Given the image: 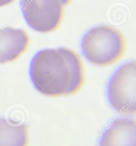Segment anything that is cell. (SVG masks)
Instances as JSON below:
<instances>
[{
  "label": "cell",
  "mask_w": 136,
  "mask_h": 146,
  "mask_svg": "<svg viewBox=\"0 0 136 146\" xmlns=\"http://www.w3.org/2000/svg\"><path fill=\"white\" fill-rule=\"evenodd\" d=\"M29 74L37 90L51 97L74 95L85 81L80 56L66 47L38 52L31 60Z\"/></svg>",
  "instance_id": "6da1fadb"
},
{
  "label": "cell",
  "mask_w": 136,
  "mask_h": 146,
  "mask_svg": "<svg viewBox=\"0 0 136 146\" xmlns=\"http://www.w3.org/2000/svg\"><path fill=\"white\" fill-rule=\"evenodd\" d=\"M82 50L95 66H107L119 61L125 54L127 43L120 31L108 25L94 27L84 36Z\"/></svg>",
  "instance_id": "7a4b0ae2"
},
{
  "label": "cell",
  "mask_w": 136,
  "mask_h": 146,
  "mask_svg": "<svg viewBox=\"0 0 136 146\" xmlns=\"http://www.w3.org/2000/svg\"><path fill=\"white\" fill-rule=\"evenodd\" d=\"M136 62H128L120 66L109 81V104L121 115H136Z\"/></svg>",
  "instance_id": "3957f363"
},
{
  "label": "cell",
  "mask_w": 136,
  "mask_h": 146,
  "mask_svg": "<svg viewBox=\"0 0 136 146\" xmlns=\"http://www.w3.org/2000/svg\"><path fill=\"white\" fill-rule=\"evenodd\" d=\"M72 0H20L24 19L32 29L41 33L56 31L62 23L64 9Z\"/></svg>",
  "instance_id": "277c9868"
},
{
  "label": "cell",
  "mask_w": 136,
  "mask_h": 146,
  "mask_svg": "<svg viewBox=\"0 0 136 146\" xmlns=\"http://www.w3.org/2000/svg\"><path fill=\"white\" fill-rule=\"evenodd\" d=\"M30 43L27 33L21 29L0 28V64L15 61Z\"/></svg>",
  "instance_id": "5b68a950"
},
{
  "label": "cell",
  "mask_w": 136,
  "mask_h": 146,
  "mask_svg": "<svg viewBox=\"0 0 136 146\" xmlns=\"http://www.w3.org/2000/svg\"><path fill=\"white\" fill-rule=\"evenodd\" d=\"M136 119L120 118L105 130L100 146H136Z\"/></svg>",
  "instance_id": "8992f818"
},
{
  "label": "cell",
  "mask_w": 136,
  "mask_h": 146,
  "mask_svg": "<svg viewBox=\"0 0 136 146\" xmlns=\"http://www.w3.org/2000/svg\"><path fill=\"white\" fill-rule=\"evenodd\" d=\"M29 130L23 123L0 117V146H28Z\"/></svg>",
  "instance_id": "52a82bcc"
},
{
  "label": "cell",
  "mask_w": 136,
  "mask_h": 146,
  "mask_svg": "<svg viewBox=\"0 0 136 146\" xmlns=\"http://www.w3.org/2000/svg\"><path fill=\"white\" fill-rule=\"evenodd\" d=\"M15 0H0V7L11 4Z\"/></svg>",
  "instance_id": "ba28073f"
}]
</instances>
